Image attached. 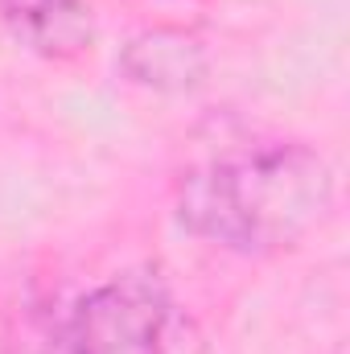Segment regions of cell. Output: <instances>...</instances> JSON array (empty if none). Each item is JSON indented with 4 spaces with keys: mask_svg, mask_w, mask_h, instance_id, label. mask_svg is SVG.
I'll use <instances>...</instances> for the list:
<instances>
[{
    "mask_svg": "<svg viewBox=\"0 0 350 354\" xmlns=\"http://www.w3.org/2000/svg\"><path fill=\"white\" fill-rule=\"evenodd\" d=\"M120 66L140 87L190 91L206 79V50L177 29H153V33H140L128 41Z\"/></svg>",
    "mask_w": 350,
    "mask_h": 354,
    "instance_id": "cell-4",
    "label": "cell"
},
{
    "mask_svg": "<svg viewBox=\"0 0 350 354\" xmlns=\"http://www.w3.org/2000/svg\"><path fill=\"white\" fill-rule=\"evenodd\" d=\"M75 354H165L174 334V297L149 268L111 276L66 309Z\"/></svg>",
    "mask_w": 350,
    "mask_h": 354,
    "instance_id": "cell-2",
    "label": "cell"
},
{
    "mask_svg": "<svg viewBox=\"0 0 350 354\" xmlns=\"http://www.w3.org/2000/svg\"><path fill=\"white\" fill-rule=\"evenodd\" d=\"M4 354H75L66 313H58L50 305H25V313L17 317V326L4 342Z\"/></svg>",
    "mask_w": 350,
    "mask_h": 354,
    "instance_id": "cell-5",
    "label": "cell"
},
{
    "mask_svg": "<svg viewBox=\"0 0 350 354\" xmlns=\"http://www.w3.org/2000/svg\"><path fill=\"white\" fill-rule=\"evenodd\" d=\"M334 174L326 157L297 140L223 153L181 177L177 218L190 235L239 256L297 248L326 223Z\"/></svg>",
    "mask_w": 350,
    "mask_h": 354,
    "instance_id": "cell-1",
    "label": "cell"
},
{
    "mask_svg": "<svg viewBox=\"0 0 350 354\" xmlns=\"http://www.w3.org/2000/svg\"><path fill=\"white\" fill-rule=\"evenodd\" d=\"M4 29L37 58L71 62L95 46V12L87 0H0Z\"/></svg>",
    "mask_w": 350,
    "mask_h": 354,
    "instance_id": "cell-3",
    "label": "cell"
}]
</instances>
